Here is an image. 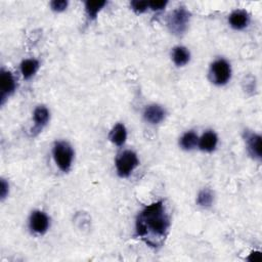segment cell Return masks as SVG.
Masks as SVG:
<instances>
[{"mask_svg":"<svg viewBox=\"0 0 262 262\" xmlns=\"http://www.w3.org/2000/svg\"><path fill=\"white\" fill-rule=\"evenodd\" d=\"M49 120V112L48 110L43 107L40 106L38 108L35 109L34 111V122H35V126L34 128H32V133L33 135H36L37 133H39L40 131L43 129L47 122Z\"/></svg>","mask_w":262,"mask_h":262,"instance_id":"cell-8","label":"cell"},{"mask_svg":"<svg viewBox=\"0 0 262 262\" xmlns=\"http://www.w3.org/2000/svg\"><path fill=\"white\" fill-rule=\"evenodd\" d=\"M248 260L251 262H260L262 260V255L260 252L254 251L250 254V256L248 257Z\"/></svg>","mask_w":262,"mask_h":262,"instance_id":"cell-23","label":"cell"},{"mask_svg":"<svg viewBox=\"0 0 262 262\" xmlns=\"http://www.w3.org/2000/svg\"><path fill=\"white\" fill-rule=\"evenodd\" d=\"M126 138H127V132L125 126L121 123L115 125L110 133L111 141L116 145H118V147H121V145L125 143Z\"/></svg>","mask_w":262,"mask_h":262,"instance_id":"cell-13","label":"cell"},{"mask_svg":"<svg viewBox=\"0 0 262 262\" xmlns=\"http://www.w3.org/2000/svg\"><path fill=\"white\" fill-rule=\"evenodd\" d=\"M0 89H1L0 98H1V105H3L5 98L16 90V81H14V78L10 72L4 70L1 71V75H0Z\"/></svg>","mask_w":262,"mask_h":262,"instance_id":"cell-6","label":"cell"},{"mask_svg":"<svg viewBox=\"0 0 262 262\" xmlns=\"http://www.w3.org/2000/svg\"><path fill=\"white\" fill-rule=\"evenodd\" d=\"M138 159L135 153L131 151H125L120 154L116 160V168L119 176L127 177L129 176L131 172H132L138 165Z\"/></svg>","mask_w":262,"mask_h":262,"instance_id":"cell-4","label":"cell"},{"mask_svg":"<svg viewBox=\"0 0 262 262\" xmlns=\"http://www.w3.org/2000/svg\"><path fill=\"white\" fill-rule=\"evenodd\" d=\"M217 136L213 131H207L199 139V147L202 151L213 152L217 145Z\"/></svg>","mask_w":262,"mask_h":262,"instance_id":"cell-12","label":"cell"},{"mask_svg":"<svg viewBox=\"0 0 262 262\" xmlns=\"http://www.w3.org/2000/svg\"><path fill=\"white\" fill-rule=\"evenodd\" d=\"M49 219L45 213L41 211H35L30 217V227L34 232L37 234H44L48 229Z\"/></svg>","mask_w":262,"mask_h":262,"instance_id":"cell-7","label":"cell"},{"mask_svg":"<svg viewBox=\"0 0 262 262\" xmlns=\"http://www.w3.org/2000/svg\"><path fill=\"white\" fill-rule=\"evenodd\" d=\"M249 14L245 10H235L230 14L229 24L236 30H243L249 24Z\"/></svg>","mask_w":262,"mask_h":262,"instance_id":"cell-10","label":"cell"},{"mask_svg":"<svg viewBox=\"0 0 262 262\" xmlns=\"http://www.w3.org/2000/svg\"><path fill=\"white\" fill-rule=\"evenodd\" d=\"M245 139L248 147L249 154L255 158L260 160L261 159V136L255 133L247 132L245 135Z\"/></svg>","mask_w":262,"mask_h":262,"instance_id":"cell-9","label":"cell"},{"mask_svg":"<svg viewBox=\"0 0 262 262\" xmlns=\"http://www.w3.org/2000/svg\"><path fill=\"white\" fill-rule=\"evenodd\" d=\"M190 56H191L190 52H188V50L185 47L178 46L173 49V54H172L173 62L178 67L186 65L188 61H190Z\"/></svg>","mask_w":262,"mask_h":262,"instance_id":"cell-14","label":"cell"},{"mask_svg":"<svg viewBox=\"0 0 262 262\" xmlns=\"http://www.w3.org/2000/svg\"><path fill=\"white\" fill-rule=\"evenodd\" d=\"M50 5H51L52 10L57 11V12H61V11H64L67 8L68 2L65 1V0H54V1H52L50 3Z\"/></svg>","mask_w":262,"mask_h":262,"instance_id":"cell-20","label":"cell"},{"mask_svg":"<svg viewBox=\"0 0 262 262\" xmlns=\"http://www.w3.org/2000/svg\"><path fill=\"white\" fill-rule=\"evenodd\" d=\"M199 142L198 135L194 132V131H190L183 134V136L180 138V145L183 150H192L196 147V144Z\"/></svg>","mask_w":262,"mask_h":262,"instance_id":"cell-16","label":"cell"},{"mask_svg":"<svg viewBox=\"0 0 262 262\" xmlns=\"http://www.w3.org/2000/svg\"><path fill=\"white\" fill-rule=\"evenodd\" d=\"M198 204L202 207H209L213 202V195L209 190H203L200 192L197 200Z\"/></svg>","mask_w":262,"mask_h":262,"instance_id":"cell-18","label":"cell"},{"mask_svg":"<svg viewBox=\"0 0 262 262\" xmlns=\"http://www.w3.org/2000/svg\"><path fill=\"white\" fill-rule=\"evenodd\" d=\"M166 5H167V1H151V2H149V7L152 8L153 10H156V11L164 9Z\"/></svg>","mask_w":262,"mask_h":262,"instance_id":"cell-21","label":"cell"},{"mask_svg":"<svg viewBox=\"0 0 262 262\" xmlns=\"http://www.w3.org/2000/svg\"><path fill=\"white\" fill-rule=\"evenodd\" d=\"M170 221L164 203L159 201L145 207L137 217L136 235L151 247H159L165 240Z\"/></svg>","mask_w":262,"mask_h":262,"instance_id":"cell-1","label":"cell"},{"mask_svg":"<svg viewBox=\"0 0 262 262\" xmlns=\"http://www.w3.org/2000/svg\"><path fill=\"white\" fill-rule=\"evenodd\" d=\"M231 70L228 63L224 60H218L211 66L210 76L217 85H224L230 79Z\"/></svg>","mask_w":262,"mask_h":262,"instance_id":"cell-5","label":"cell"},{"mask_svg":"<svg viewBox=\"0 0 262 262\" xmlns=\"http://www.w3.org/2000/svg\"><path fill=\"white\" fill-rule=\"evenodd\" d=\"M107 4V1H86L85 2V8L87 11V14L91 20H94L97 16L99 10L103 8Z\"/></svg>","mask_w":262,"mask_h":262,"instance_id":"cell-17","label":"cell"},{"mask_svg":"<svg viewBox=\"0 0 262 262\" xmlns=\"http://www.w3.org/2000/svg\"><path fill=\"white\" fill-rule=\"evenodd\" d=\"M131 6L132 9L137 12V13H142L149 7V2L148 1H132L131 2Z\"/></svg>","mask_w":262,"mask_h":262,"instance_id":"cell-19","label":"cell"},{"mask_svg":"<svg viewBox=\"0 0 262 262\" xmlns=\"http://www.w3.org/2000/svg\"><path fill=\"white\" fill-rule=\"evenodd\" d=\"M0 194H1V199H4L6 195L8 194V183L4 179H1V188H0Z\"/></svg>","mask_w":262,"mask_h":262,"instance_id":"cell-22","label":"cell"},{"mask_svg":"<svg viewBox=\"0 0 262 262\" xmlns=\"http://www.w3.org/2000/svg\"><path fill=\"white\" fill-rule=\"evenodd\" d=\"M165 117V111L158 105L149 106L144 111V119L151 124H159Z\"/></svg>","mask_w":262,"mask_h":262,"instance_id":"cell-11","label":"cell"},{"mask_svg":"<svg viewBox=\"0 0 262 262\" xmlns=\"http://www.w3.org/2000/svg\"><path fill=\"white\" fill-rule=\"evenodd\" d=\"M74 152H73L71 145L66 141H59L53 147V158L56 165L59 168L67 172L70 170Z\"/></svg>","mask_w":262,"mask_h":262,"instance_id":"cell-2","label":"cell"},{"mask_svg":"<svg viewBox=\"0 0 262 262\" xmlns=\"http://www.w3.org/2000/svg\"><path fill=\"white\" fill-rule=\"evenodd\" d=\"M190 12L183 7H179L175 10H173L170 13L167 22L169 30L174 35H182L186 30L188 22H190Z\"/></svg>","mask_w":262,"mask_h":262,"instance_id":"cell-3","label":"cell"},{"mask_svg":"<svg viewBox=\"0 0 262 262\" xmlns=\"http://www.w3.org/2000/svg\"><path fill=\"white\" fill-rule=\"evenodd\" d=\"M39 68V63L36 60H26L21 64V72L25 79L32 78Z\"/></svg>","mask_w":262,"mask_h":262,"instance_id":"cell-15","label":"cell"}]
</instances>
